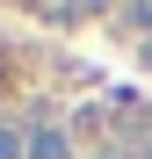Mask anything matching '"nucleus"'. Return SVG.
I'll return each mask as SVG.
<instances>
[{
  "label": "nucleus",
  "instance_id": "obj_1",
  "mask_svg": "<svg viewBox=\"0 0 152 159\" xmlns=\"http://www.w3.org/2000/svg\"><path fill=\"white\" fill-rule=\"evenodd\" d=\"M29 159H72V138H65V130H29Z\"/></svg>",
  "mask_w": 152,
  "mask_h": 159
},
{
  "label": "nucleus",
  "instance_id": "obj_2",
  "mask_svg": "<svg viewBox=\"0 0 152 159\" xmlns=\"http://www.w3.org/2000/svg\"><path fill=\"white\" fill-rule=\"evenodd\" d=\"M0 159H29V130L22 123H0Z\"/></svg>",
  "mask_w": 152,
  "mask_h": 159
},
{
  "label": "nucleus",
  "instance_id": "obj_3",
  "mask_svg": "<svg viewBox=\"0 0 152 159\" xmlns=\"http://www.w3.org/2000/svg\"><path fill=\"white\" fill-rule=\"evenodd\" d=\"M123 22L131 29H152V7H123Z\"/></svg>",
  "mask_w": 152,
  "mask_h": 159
},
{
  "label": "nucleus",
  "instance_id": "obj_4",
  "mask_svg": "<svg viewBox=\"0 0 152 159\" xmlns=\"http://www.w3.org/2000/svg\"><path fill=\"white\" fill-rule=\"evenodd\" d=\"M145 159H152V138H145Z\"/></svg>",
  "mask_w": 152,
  "mask_h": 159
}]
</instances>
